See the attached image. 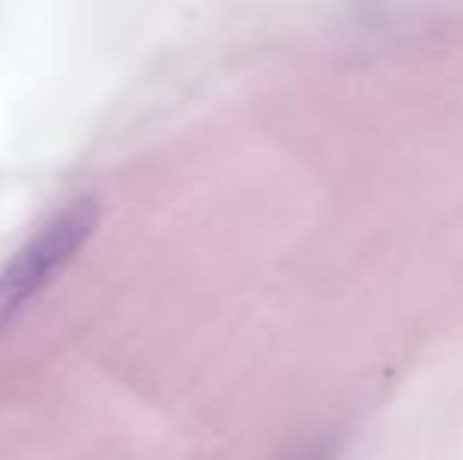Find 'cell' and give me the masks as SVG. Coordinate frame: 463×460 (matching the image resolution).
Returning a JSON list of instances; mask_svg holds the SVG:
<instances>
[{
	"label": "cell",
	"mask_w": 463,
	"mask_h": 460,
	"mask_svg": "<svg viewBox=\"0 0 463 460\" xmlns=\"http://www.w3.org/2000/svg\"><path fill=\"white\" fill-rule=\"evenodd\" d=\"M98 228V202L73 199L48 218L0 271V334L23 319L32 303L63 275Z\"/></svg>",
	"instance_id": "cell-1"
},
{
	"label": "cell",
	"mask_w": 463,
	"mask_h": 460,
	"mask_svg": "<svg viewBox=\"0 0 463 460\" xmlns=\"http://www.w3.org/2000/svg\"><path fill=\"white\" fill-rule=\"evenodd\" d=\"M337 448H341L337 436H318V438H312V442H306L299 451H293L287 460H335Z\"/></svg>",
	"instance_id": "cell-2"
}]
</instances>
